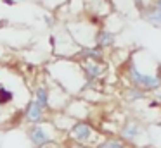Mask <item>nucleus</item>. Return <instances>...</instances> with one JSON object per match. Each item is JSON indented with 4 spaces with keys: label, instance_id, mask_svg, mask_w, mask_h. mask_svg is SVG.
I'll return each instance as SVG.
<instances>
[{
    "label": "nucleus",
    "instance_id": "1",
    "mask_svg": "<svg viewBox=\"0 0 161 148\" xmlns=\"http://www.w3.org/2000/svg\"><path fill=\"white\" fill-rule=\"evenodd\" d=\"M128 79L135 88L142 89V91H154L161 86V79L156 76H149V74H142L137 67H128Z\"/></svg>",
    "mask_w": 161,
    "mask_h": 148
},
{
    "label": "nucleus",
    "instance_id": "2",
    "mask_svg": "<svg viewBox=\"0 0 161 148\" xmlns=\"http://www.w3.org/2000/svg\"><path fill=\"white\" fill-rule=\"evenodd\" d=\"M26 136H28V140H30L33 148H43V146L52 143L50 133L43 126H40V124H31L28 127V131H26Z\"/></svg>",
    "mask_w": 161,
    "mask_h": 148
},
{
    "label": "nucleus",
    "instance_id": "3",
    "mask_svg": "<svg viewBox=\"0 0 161 148\" xmlns=\"http://www.w3.org/2000/svg\"><path fill=\"white\" fill-rule=\"evenodd\" d=\"M94 136V129L88 122L85 120H78L71 126L69 129V140H75V141H80V143H87L90 141V138Z\"/></svg>",
    "mask_w": 161,
    "mask_h": 148
},
{
    "label": "nucleus",
    "instance_id": "4",
    "mask_svg": "<svg viewBox=\"0 0 161 148\" xmlns=\"http://www.w3.org/2000/svg\"><path fill=\"white\" fill-rule=\"evenodd\" d=\"M43 115H45V109H42L35 100H31V102L28 103V107H26V110H25L26 120H28L30 124H40L43 120Z\"/></svg>",
    "mask_w": 161,
    "mask_h": 148
},
{
    "label": "nucleus",
    "instance_id": "5",
    "mask_svg": "<svg viewBox=\"0 0 161 148\" xmlns=\"http://www.w3.org/2000/svg\"><path fill=\"white\" fill-rule=\"evenodd\" d=\"M114 41H116V36L108 29H99L97 33H95V47L102 48V50L113 47Z\"/></svg>",
    "mask_w": 161,
    "mask_h": 148
},
{
    "label": "nucleus",
    "instance_id": "6",
    "mask_svg": "<svg viewBox=\"0 0 161 148\" xmlns=\"http://www.w3.org/2000/svg\"><path fill=\"white\" fill-rule=\"evenodd\" d=\"M139 133H140V126H139V122H135V120H128V122H125L123 124V127H121V138L125 141H133L137 136H139Z\"/></svg>",
    "mask_w": 161,
    "mask_h": 148
},
{
    "label": "nucleus",
    "instance_id": "7",
    "mask_svg": "<svg viewBox=\"0 0 161 148\" xmlns=\"http://www.w3.org/2000/svg\"><path fill=\"white\" fill-rule=\"evenodd\" d=\"M83 72H85V78H87V81H95V79L99 78V76L102 74V67L99 62H94V60H88L83 64Z\"/></svg>",
    "mask_w": 161,
    "mask_h": 148
},
{
    "label": "nucleus",
    "instance_id": "8",
    "mask_svg": "<svg viewBox=\"0 0 161 148\" xmlns=\"http://www.w3.org/2000/svg\"><path fill=\"white\" fill-rule=\"evenodd\" d=\"M81 59H85V60H94V62H99L101 64L102 60H104V54H102V48L99 47H92V48H83V50L80 52Z\"/></svg>",
    "mask_w": 161,
    "mask_h": 148
},
{
    "label": "nucleus",
    "instance_id": "9",
    "mask_svg": "<svg viewBox=\"0 0 161 148\" xmlns=\"http://www.w3.org/2000/svg\"><path fill=\"white\" fill-rule=\"evenodd\" d=\"M35 100L42 109H49L50 105V95H49V89L45 86H36L35 88Z\"/></svg>",
    "mask_w": 161,
    "mask_h": 148
},
{
    "label": "nucleus",
    "instance_id": "10",
    "mask_svg": "<svg viewBox=\"0 0 161 148\" xmlns=\"http://www.w3.org/2000/svg\"><path fill=\"white\" fill-rule=\"evenodd\" d=\"M146 19L151 24H154V26H161V7H158V5L151 7L146 12Z\"/></svg>",
    "mask_w": 161,
    "mask_h": 148
},
{
    "label": "nucleus",
    "instance_id": "11",
    "mask_svg": "<svg viewBox=\"0 0 161 148\" xmlns=\"http://www.w3.org/2000/svg\"><path fill=\"white\" fill-rule=\"evenodd\" d=\"M12 100H14V93H12L7 86H4L2 83H0V103L4 105V103L12 102Z\"/></svg>",
    "mask_w": 161,
    "mask_h": 148
},
{
    "label": "nucleus",
    "instance_id": "12",
    "mask_svg": "<svg viewBox=\"0 0 161 148\" xmlns=\"http://www.w3.org/2000/svg\"><path fill=\"white\" fill-rule=\"evenodd\" d=\"M97 148H126L125 143L121 140H116V138H109V140L102 141Z\"/></svg>",
    "mask_w": 161,
    "mask_h": 148
},
{
    "label": "nucleus",
    "instance_id": "13",
    "mask_svg": "<svg viewBox=\"0 0 161 148\" xmlns=\"http://www.w3.org/2000/svg\"><path fill=\"white\" fill-rule=\"evenodd\" d=\"M126 95H128V100H140V98H144V91H142V89H139V88H135V86H133Z\"/></svg>",
    "mask_w": 161,
    "mask_h": 148
},
{
    "label": "nucleus",
    "instance_id": "14",
    "mask_svg": "<svg viewBox=\"0 0 161 148\" xmlns=\"http://www.w3.org/2000/svg\"><path fill=\"white\" fill-rule=\"evenodd\" d=\"M68 148H90V146H87V143H80V141L69 140L68 141Z\"/></svg>",
    "mask_w": 161,
    "mask_h": 148
},
{
    "label": "nucleus",
    "instance_id": "15",
    "mask_svg": "<svg viewBox=\"0 0 161 148\" xmlns=\"http://www.w3.org/2000/svg\"><path fill=\"white\" fill-rule=\"evenodd\" d=\"M43 21H45L47 28H52L54 26V21H52V17H50V16H43Z\"/></svg>",
    "mask_w": 161,
    "mask_h": 148
},
{
    "label": "nucleus",
    "instance_id": "16",
    "mask_svg": "<svg viewBox=\"0 0 161 148\" xmlns=\"http://www.w3.org/2000/svg\"><path fill=\"white\" fill-rule=\"evenodd\" d=\"M5 3H9V5H14V0H4Z\"/></svg>",
    "mask_w": 161,
    "mask_h": 148
},
{
    "label": "nucleus",
    "instance_id": "17",
    "mask_svg": "<svg viewBox=\"0 0 161 148\" xmlns=\"http://www.w3.org/2000/svg\"><path fill=\"white\" fill-rule=\"evenodd\" d=\"M156 5H158V7H161V0H156Z\"/></svg>",
    "mask_w": 161,
    "mask_h": 148
},
{
    "label": "nucleus",
    "instance_id": "18",
    "mask_svg": "<svg viewBox=\"0 0 161 148\" xmlns=\"http://www.w3.org/2000/svg\"><path fill=\"white\" fill-rule=\"evenodd\" d=\"M158 98H159V102H161V95H159V96H158Z\"/></svg>",
    "mask_w": 161,
    "mask_h": 148
}]
</instances>
